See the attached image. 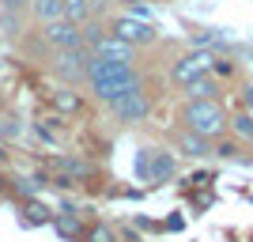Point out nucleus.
<instances>
[{"mask_svg": "<svg viewBox=\"0 0 253 242\" xmlns=\"http://www.w3.org/2000/svg\"><path fill=\"white\" fill-rule=\"evenodd\" d=\"M87 87H91V95L98 98L102 106H114L117 98L132 95V91H144V72H140L136 64H114V61H98L91 57L87 61Z\"/></svg>", "mask_w": 253, "mask_h": 242, "instance_id": "f257e3e1", "label": "nucleus"}, {"mask_svg": "<svg viewBox=\"0 0 253 242\" xmlns=\"http://www.w3.org/2000/svg\"><path fill=\"white\" fill-rule=\"evenodd\" d=\"M178 121H181V129H189V133H197L204 140H219L227 133L231 114H227V106L219 98H189L178 110Z\"/></svg>", "mask_w": 253, "mask_h": 242, "instance_id": "f03ea898", "label": "nucleus"}, {"mask_svg": "<svg viewBox=\"0 0 253 242\" xmlns=\"http://www.w3.org/2000/svg\"><path fill=\"white\" fill-rule=\"evenodd\" d=\"M87 61H91V53L84 46H76V49H53L49 53V68L53 76L61 80V84H84L87 80Z\"/></svg>", "mask_w": 253, "mask_h": 242, "instance_id": "7ed1b4c3", "label": "nucleus"}, {"mask_svg": "<svg viewBox=\"0 0 253 242\" xmlns=\"http://www.w3.org/2000/svg\"><path fill=\"white\" fill-rule=\"evenodd\" d=\"M136 174H140V182H151V186H155V182H170L178 174V163H174V155L163 151V147H140Z\"/></svg>", "mask_w": 253, "mask_h": 242, "instance_id": "20e7f679", "label": "nucleus"}, {"mask_svg": "<svg viewBox=\"0 0 253 242\" xmlns=\"http://www.w3.org/2000/svg\"><path fill=\"white\" fill-rule=\"evenodd\" d=\"M110 34L121 38V42H128L132 49L155 42V27H151L148 19H136V15H117V19L110 23Z\"/></svg>", "mask_w": 253, "mask_h": 242, "instance_id": "39448f33", "label": "nucleus"}, {"mask_svg": "<svg viewBox=\"0 0 253 242\" xmlns=\"http://www.w3.org/2000/svg\"><path fill=\"white\" fill-rule=\"evenodd\" d=\"M110 114H114L121 125H140V121H148V114H151L148 91H132V95L117 98V102L110 106Z\"/></svg>", "mask_w": 253, "mask_h": 242, "instance_id": "423d86ee", "label": "nucleus"}, {"mask_svg": "<svg viewBox=\"0 0 253 242\" xmlns=\"http://www.w3.org/2000/svg\"><path fill=\"white\" fill-rule=\"evenodd\" d=\"M211 61H215V57H211L208 49H193V53H185L181 61H174V68H170V80L185 87L189 80H197V76L211 72Z\"/></svg>", "mask_w": 253, "mask_h": 242, "instance_id": "0eeeda50", "label": "nucleus"}, {"mask_svg": "<svg viewBox=\"0 0 253 242\" xmlns=\"http://www.w3.org/2000/svg\"><path fill=\"white\" fill-rule=\"evenodd\" d=\"M42 42L49 46V49H76V46H80V23H68V19L45 23Z\"/></svg>", "mask_w": 253, "mask_h": 242, "instance_id": "6e6552de", "label": "nucleus"}, {"mask_svg": "<svg viewBox=\"0 0 253 242\" xmlns=\"http://www.w3.org/2000/svg\"><path fill=\"white\" fill-rule=\"evenodd\" d=\"M91 57H98V61H114V64H136V49L128 42H121V38H114V34H106L102 42L91 46Z\"/></svg>", "mask_w": 253, "mask_h": 242, "instance_id": "1a4fd4ad", "label": "nucleus"}, {"mask_svg": "<svg viewBox=\"0 0 253 242\" xmlns=\"http://www.w3.org/2000/svg\"><path fill=\"white\" fill-rule=\"evenodd\" d=\"M211 144H215V140H204V137H197V133H189V129H178V133H174V147H178L185 159H208Z\"/></svg>", "mask_w": 253, "mask_h": 242, "instance_id": "9d476101", "label": "nucleus"}, {"mask_svg": "<svg viewBox=\"0 0 253 242\" xmlns=\"http://www.w3.org/2000/svg\"><path fill=\"white\" fill-rule=\"evenodd\" d=\"M219 80L211 72H204V76H197V80H189L185 84V98H219Z\"/></svg>", "mask_w": 253, "mask_h": 242, "instance_id": "9b49d317", "label": "nucleus"}, {"mask_svg": "<svg viewBox=\"0 0 253 242\" xmlns=\"http://www.w3.org/2000/svg\"><path fill=\"white\" fill-rule=\"evenodd\" d=\"M31 15L38 23H57V19H64V0H31Z\"/></svg>", "mask_w": 253, "mask_h": 242, "instance_id": "f8f14e48", "label": "nucleus"}, {"mask_svg": "<svg viewBox=\"0 0 253 242\" xmlns=\"http://www.w3.org/2000/svg\"><path fill=\"white\" fill-rule=\"evenodd\" d=\"M57 170H61V178H68L76 186V178H91L95 167L87 163V159H57Z\"/></svg>", "mask_w": 253, "mask_h": 242, "instance_id": "ddd939ff", "label": "nucleus"}, {"mask_svg": "<svg viewBox=\"0 0 253 242\" xmlns=\"http://www.w3.org/2000/svg\"><path fill=\"white\" fill-rule=\"evenodd\" d=\"M53 216H49V208H45L42 200H27L23 204V223L27 227H42V223H49Z\"/></svg>", "mask_w": 253, "mask_h": 242, "instance_id": "4468645a", "label": "nucleus"}, {"mask_svg": "<svg viewBox=\"0 0 253 242\" xmlns=\"http://www.w3.org/2000/svg\"><path fill=\"white\" fill-rule=\"evenodd\" d=\"M57 231H61L64 239H80V235H84V223H80V216H76L72 208H61V216H57Z\"/></svg>", "mask_w": 253, "mask_h": 242, "instance_id": "2eb2a0df", "label": "nucleus"}, {"mask_svg": "<svg viewBox=\"0 0 253 242\" xmlns=\"http://www.w3.org/2000/svg\"><path fill=\"white\" fill-rule=\"evenodd\" d=\"M227 133H234L238 140H253V114H234L227 121Z\"/></svg>", "mask_w": 253, "mask_h": 242, "instance_id": "dca6fc26", "label": "nucleus"}, {"mask_svg": "<svg viewBox=\"0 0 253 242\" xmlns=\"http://www.w3.org/2000/svg\"><path fill=\"white\" fill-rule=\"evenodd\" d=\"M23 15H27V11H0V34L19 38V31H23Z\"/></svg>", "mask_w": 253, "mask_h": 242, "instance_id": "f3484780", "label": "nucleus"}, {"mask_svg": "<svg viewBox=\"0 0 253 242\" xmlns=\"http://www.w3.org/2000/svg\"><path fill=\"white\" fill-rule=\"evenodd\" d=\"M64 19L68 23H87V0H64Z\"/></svg>", "mask_w": 253, "mask_h": 242, "instance_id": "a211bd4d", "label": "nucleus"}, {"mask_svg": "<svg viewBox=\"0 0 253 242\" xmlns=\"http://www.w3.org/2000/svg\"><path fill=\"white\" fill-rule=\"evenodd\" d=\"M53 106H57V110H80V98H76L68 87H61V91H53Z\"/></svg>", "mask_w": 253, "mask_h": 242, "instance_id": "6ab92c4d", "label": "nucleus"}, {"mask_svg": "<svg viewBox=\"0 0 253 242\" xmlns=\"http://www.w3.org/2000/svg\"><path fill=\"white\" fill-rule=\"evenodd\" d=\"M106 11H110V0H87V15L91 19H102Z\"/></svg>", "mask_w": 253, "mask_h": 242, "instance_id": "aec40b11", "label": "nucleus"}, {"mask_svg": "<svg viewBox=\"0 0 253 242\" xmlns=\"http://www.w3.org/2000/svg\"><path fill=\"white\" fill-rule=\"evenodd\" d=\"M31 0H0V11H27Z\"/></svg>", "mask_w": 253, "mask_h": 242, "instance_id": "412c9836", "label": "nucleus"}, {"mask_svg": "<svg viewBox=\"0 0 253 242\" xmlns=\"http://www.w3.org/2000/svg\"><path fill=\"white\" fill-rule=\"evenodd\" d=\"M87 239H91V242H114V231H110V227H95Z\"/></svg>", "mask_w": 253, "mask_h": 242, "instance_id": "4be33fe9", "label": "nucleus"}, {"mask_svg": "<svg viewBox=\"0 0 253 242\" xmlns=\"http://www.w3.org/2000/svg\"><path fill=\"white\" fill-rule=\"evenodd\" d=\"M4 159H8V151H4V147H0V163H4Z\"/></svg>", "mask_w": 253, "mask_h": 242, "instance_id": "5701e85b", "label": "nucleus"}]
</instances>
